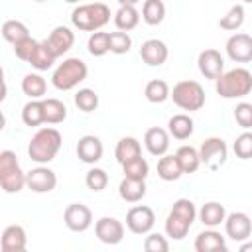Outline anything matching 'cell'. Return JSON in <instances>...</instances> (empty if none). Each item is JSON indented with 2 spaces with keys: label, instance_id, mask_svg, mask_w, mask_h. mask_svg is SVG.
<instances>
[{
  "label": "cell",
  "instance_id": "6da1fadb",
  "mask_svg": "<svg viewBox=\"0 0 252 252\" xmlns=\"http://www.w3.org/2000/svg\"><path fill=\"white\" fill-rule=\"evenodd\" d=\"M195 203L189 199H177L165 219V234L173 240H183L197 219Z\"/></svg>",
  "mask_w": 252,
  "mask_h": 252
},
{
  "label": "cell",
  "instance_id": "7a4b0ae2",
  "mask_svg": "<svg viewBox=\"0 0 252 252\" xmlns=\"http://www.w3.org/2000/svg\"><path fill=\"white\" fill-rule=\"evenodd\" d=\"M61 144H63V138H61L59 130H55V128H41L30 140L28 156H30L32 161H35L39 165L49 163L57 156V152L61 150Z\"/></svg>",
  "mask_w": 252,
  "mask_h": 252
},
{
  "label": "cell",
  "instance_id": "3957f363",
  "mask_svg": "<svg viewBox=\"0 0 252 252\" xmlns=\"http://www.w3.org/2000/svg\"><path fill=\"white\" fill-rule=\"evenodd\" d=\"M71 22L81 32H98L110 22V8L102 2L77 6L71 12Z\"/></svg>",
  "mask_w": 252,
  "mask_h": 252
},
{
  "label": "cell",
  "instance_id": "277c9868",
  "mask_svg": "<svg viewBox=\"0 0 252 252\" xmlns=\"http://www.w3.org/2000/svg\"><path fill=\"white\" fill-rule=\"evenodd\" d=\"M215 89L222 98H242L252 91V73L242 67L230 69L215 81Z\"/></svg>",
  "mask_w": 252,
  "mask_h": 252
},
{
  "label": "cell",
  "instance_id": "5b68a950",
  "mask_svg": "<svg viewBox=\"0 0 252 252\" xmlns=\"http://www.w3.org/2000/svg\"><path fill=\"white\" fill-rule=\"evenodd\" d=\"M89 75V67L79 57H67L63 63H59L51 75V83L59 91H71L79 83H83Z\"/></svg>",
  "mask_w": 252,
  "mask_h": 252
},
{
  "label": "cell",
  "instance_id": "8992f818",
  "mask_svg": "<svg viewBox=\"0 0 252 252\" xmlns=\"http://www.w3.org/2000/svg\"><path fill=\"white\" fill-rule=\"evenodd\" d=\"M0 185L4 193H20L26 187V173L22 171L18 158L12 150L0 152Z\"/></svg>",
  "mask_w": 252,
  "mask_h": 252
},
{
  "label": "cell",
  "instance_id": "52a82bcc",
  "mask_svg": "<svg viewBox=\"0 0 252 252\" xmlns=\"http://www.w3.org/2000/svg\"><path fill=\"white\" fill-rule=\"evenodd\" d=\"M171 98L181 110L195 112L205 106V89L201 87V83L191 79L179 81L171 91Z\"/></svg>",
  "mask_w": 252,
  "mask_h": 252
},
{
  "label": "cell",
  "instance_id": "ba28073f",
  "mask_svg": "<svg viewBox=\"0 0 252 252\" xmlns=\"http://www.w3.org/2000/svg\"><path fill=\"white\" fill-rule=\"evenodd\" d=\"M199 156H201V163L205 167H209L211 171H217L224 165L226 158H228V146L222 138H207L201 148H199Z\"/></svg>",
  "mask_w": 252,
  "mask_h": 252
},
{
  "label": "cell",
  "instance_id": "9c48e42d",
  "mask_svg": "<svg viewBox=\"0 0 252 252\" xmlns=\"http://www.w3.org/2000/svg\"><path fill=\"white\" fill-rule=\"evenodd\" d=\"M156 224V215L146 205H136L126 213V226L134 234H148Z\"/></svg>",
  "mask_w": 252,
  "mask_h": 252
},
{
  "label": "cell",
  "instance_id": "30bf717a",
  "mask_svg": "<svg viewBox=\"0 0 252 252\" xmlns=\"http://www.w3.org/2000/svg\"><path fill=\"white\" fill-rule=\"evenodd\" d=\"M197 65H199V71L205 79H211V81H217L222 73H224V57L220 55V51L209 47V49H203L197 57Z\"/></svg>",
  "mask_w": 252,
  "mask_h": 252
},
{
  "label": "cell",
  "instance_id": "8fae6325",
  "mask_svg": "<svg viewBox=\"0 0 252 252\" xmlns=\"http://www.w3.org/2000/svg\"><path fill=\"white\" fill-rule=\"evenodd\" d=\"M63 220H65V224H67L69 230H73V232H85L93 224V213L83 203H71V205H67V209L63 213Z\"/></svg>",
  "mask_w": 252,
  "mask_h": 252
},
{
  "label": "cell",
  "instance_id": "7c38bea8",
  "mask_svg": "<svg viewBox=\"0 0 252 252\" xmlns=\"http://www.w3.org/2000/svg\"><path fill=\"white\" fill-rule=\"evenodd\" d=\"M224 230H226V236L234 242H244L250 238L252 234V220L246 213H230L226 215L224 219Z\"/></svg>",
  "mask_w": 252,
  "mask_h": 252
},
{
  "label": "cell",
  "instance_id": "4fadbf2b",
  "mask_svg": "<svg viewBox=\"0 0 252 252\" xmlns=\"http://www.w3.org/2000/svg\"><path fill=\"white\" fill-rule=\"evenodd\" d=\"M26 185L33 193H49L57 185V175L49 167L39 165V167H33L32 171L26 173Z\"/></svg>",
  "mask_w": 252,
  "mask_h": 252
},
{
  "label": "cell",
  "instance_id": "5bb4252c",
  "mask_svg": "<svg viewBox=\"0 0 252 252\" xmlns=\"http://www.w3.org/2000/svg\"><path fill=\"white\" fill-rule=\"evenodd\" d=\"M94 232L100 242L114 246L124 238V224L114 217H100L94 224Z\"/></svg>",
  "mask_w": 252,
  "mask_h": 252
},
{
  "label": "cell",
  "instance_id": "9a60e30c",
  "mask_svg": "<svg viewBox=\"0 0 252 252\" xmlns=\"http://www.w3.org/2000/svg\"><path fill=\"white\" fill-rule=\"evenodd\" d=\"M226 55L236 63L252 61V37L248 33H234L226 39Z\"/></svg>",
  "mask_w": 252,
  "mask_h": 252
},
{
  "label": "cell",
  "instance_id": "2e32d148",
  "mask_svg": "<svg viewBox=\"0 0 252 252\" xmlns=\"http://www.w3.org/2000/svg\"><path fill=\"white\" fill-rule=\"evenodd\" d=\"M43 41L47 43V47L51 49V53H53L55 57H61L63 53H67V51L73 47V43H75V33H73L71 28H67V26H55V28L51 30V33H49Z\"/></svg>",
  "mask_w": 252,
  "mask_h": 252
},
{
  "label": "cell",
  "instance_id": "e0dca14e",
  "mask_svg": "<svg viewBox=\"0 0 252 252\" xmlns=\"http://www.w3.org/2000/svg\"><path fill=\"white\" fill-rule=\"evenodd\" d=\"M102 154H104V146H102V142H100L98 136L87 134V136H83V138L77 142V158H79L83 163L94 165L96 161L102 159Z\"/></svg>",
  "mask_w": 252,
  "mask_h": 252
},
{
  "label": "cell",
  "instance_id": "ac0fdd59",
  "mask_svg": "<svg viewBox=\"0 0 252 252\" xmlns=\"http://www.w3.org/2000/svg\"><path fill=\"white\" fill-rule=\"evenodd\" d=\"M140 57L150 67H159L167 61L169 49L161 39H146L140 47Z\"/></svg>",
  "mask_w": 252,
  "mask_h": 252
},
{
  "label": "cell",
  "instance_id": "d6986e66",
  "mask_svg": "<svg viewBox=\"0 0 252 252\" xmlns=\"http://www.w3.org/2000/svg\"><path fill=\"white\" fill-rule=\"evenodd\" d=\"M144 146H146V150L152 156L161 158L169 150V132L163 130V128H159V126L148 128L146 134H144Z\"/></svg>",
  "mask_w": 252,
  "mask_h": 252
},
{
  "label": "cell",
  "instance_id": "ffe728a7",
  "mask_svg": "<svg viewBox=\"0 0 252 252\" xmlns=\"http://www.w3.org/2000/svg\"><path fill=\"white\" fill-rule=\"evenodd\" d=\"M0 246H2V252H24L28 246V236H26L24 226H20V224L6 226L2 232Z\"/></svg>",
  "mask_w": 252,
  "mask_h": 252
},
{
  "label": "cell",
  "instance_id": "44dd1931",
  "mask_svg": "<svg viewBox=\"0 0 252 252\" xmlns=\"http://www.w3.org/2000/svg\"><path fill=\"white\" fill-rule=\"evenodd\" d=\"M195 250L197 252H226L228 246H226V240L220 232L209 228V230H203V232L197 234Z\"/></svg>",
  "mask_w": 252,
  "mask_h": 252
},
{
  "label": "cell",
  "instance_id": "7402d4cb",
  "mask_svg": "<svg viewBox=\"0 0 252 252\" xmlns=\"http://www.w3.org/2000/svg\"><path fill=\"white\" fill-rule=\"evenodd\" d=\"M118 195L126 203H138L146 195V179H130L124 177L118 185Z\"/></svg>",
  "mask_w": 252,
  "mask_h": 252
},
{
  "label": "cell",
  "instance_id": "603a6c76",
  "mask_svg": "<svg viewBox=\"0 0 252 252\" xmlns=\"http://www.w3.org/2000/svg\"><path fill=\"white\" fill-rule=\"evenodd\" d=\"M195 130V122L189 114H173L167 122V132L169 136H173L175 140H187L191 138Z\"/></svg>",
  "mask_w": 252,
  "mask_h": 252
},
{
  "label": "cell",
  "instance_id": "cb8c5ba5",
  "mask_svg": "<svg viewBox=\"0 0 252 252\" xmlns=\"http://www.w3.org/2000/svg\"><path fill=\"white\" fill-rule=\"evenodd\" d=\"M224 219H226V209H224V205H220L217 201L205 203L199 211V220L209 228H215V226L222 224Z\"/></svg>",
  "mask_w": 252,
  "mask_h": 252
},
{
  "label": "cell",
  "instance_id": "d4e9b609",
  "mask_svg": "<svg viewBox=\"0 0 252 252\" xmlns=\"http://www.w3.org/2000/svg\"><path fill=\"white\" fill-rule=\"evenodd\" d=\"M138 156H142V146H140V142L136 138L124 136V138L118 140L116 150H114V158H116V161L120 165L130 161V159H134V158H138Z\"/></svg>",
  "mask_w": 252,
  "mask_h": 252
},
{
  "label": "cell",
  "instance_id": "484cf974",
  "mask_svg": "<svg viewBox=\"0 0 252 252\" xmlns=\"http://www.w3.org/2000/svg\"><path fill=\"white\" fill-rule=\"evenodd\" d=\"M158 175L163 179V181H175L183 175V169H181V163L177 159V156L173 154H163L158 161Z\"/></svg>",
  "mask_w": 252,
  "mask_h": 252
},
{
  "label": "cell",
  "instance_id": "4316f807",
  "mask_svg": "<svg viewBox=\"0 0 252 252\" xmlns=\"http://www.w3.org/2000/svg\"><path fill=\"white\" fill-rule=\"evenodd\" d=\"M140 24V12L136 6H120L114 14V26L122 32H130Z\"/></svg>",
  "mask_w": 252,
  "mask_h": 252
},
{
  "label": "cell",
  "instance_id": "83f0119b",
  "mask_svg": "<svg viewBox=\"0 0 252 252\" xmlns=\"http://www.w3.org/2000/svg\"><path fill=\"white\" fill-rule=\"evenodd\" d=\"M144 96H146L148 102L161 104L171 96V91H169V85L163 79H152L144 89Z\"/></svg>",
  "mask_w": 252,
  "mask_h": 252
},
{
  "label": "cell",
  "instance_id": "f1b7e54d",
  "mask_svg": "<svg viewBox=\"0 0 252 252\" xmlns=\"http://www.w3.org/2000/svg\"><path fill=\"white\" fill-rule=\"evenodd\" d=\"M22 120H24V124L30 126V128L39 126V124L45 122L41 98H30V102L24 104V108H22Z\"/></svg>",
  "mask_w": 252,
  "mask_h": 252
},
{
  "label": "cell",
  "instance_id": "f546056e",
  "mask_svg": "<svg viewBox=\"0 0 252 252\" xmlns=\"http://www.w3.org/2000/svg\"><path fill=\"white\" fill-rule=\"evenodd\" d=\"M22 91L30 98H43V94L47 91V83L39 73H28L22 79Z\"/></svg>",
  "mask_w": 252,
  "mask_h": 252
},
{
  "label": "cell",
  "instance_id": "4dcf8cb0",
  "mask_svg": "<svg viewBox=\"0 0 252 252\" xmlns=\"http://www.w3.org/2000/svg\"><path fill=\"white\" fill-rule=\"evenodd\" d=\"M165 18V4L161 0H144L142 20L148 26H159Z\"/></svg>",
  "mask_w": 252,
  "mask_h": 252
},
{
  "label": "cell",
  "instance_id": "1f68e13d",
  "mask_svg": "<svg viewBox=\"0 0 252 252\" xmlns=\"http://www.w3.org/2000/svg\"><path fill=\"white\" fill-rule=\"evenodd\" d=\"M2 37H4L8 43L14 45V43H18V41L30 37V30H28V26H26L24 22H20V20H6V22L2 24Z\"/></svg>",
  "mask_w": 252,
  "mask_h": 252
},
{
  "label": "cell",
  "instance_id": "d6a6232c",
  "mask_svg": "<svg viewBox=\"0 0 252 252\" xmlns=\"http://www.w3.org/2000/svg\"><path fill=\"white\" fill-rule=\"evenodd\" d=\"M55 59H57V57L51 53V49L47 47V43H45V41H39V45L35 47V51H33V55L30 57L28 63H30L33 69H37V71H47V69L53 67Z\"/></svg>",
  "mask_w": 252,
  "mask_h": 252
},
{
  "label": "cell",
  "instance_id": "836d02e7",
  "mask_svg": "<svg viewBox=\"0 0 252 252\" xmlns=\"http://www.w3.org/2000/svg\"><path fill=\"white\" fill-rule=\"evenodd\" d=\"M43 116L45 124H59L67 118V106L59 98H43Z\"/></svg>",
  "mask_w": 252,
  "mask_h": 252
},
{
  "label": "cell",
  "instance_id": "e575fe53",
  "mask_svg": "<svg viewBox=\"0 0 252 252\" xmlns=\"http://www.w3.org/2000/svg\"><path fill=\"white\" fill-rule=\"evenodd\" d=\"M179 163H181V169L183 173H195L201 165V156H199V150H195L193 146H181L177 152H175Z\"/></svg>",
  "mask_w": 252,
  "mask_h": 252
},
{
  "label": "cell",
  "instance_id": "d590c367",
  "mask_svg": "<svg viewBox=\"0 0 252 252\" xmlns=\"http://www.w3.org/2000/svg\"><path fill=\"white\" fill-rule=\"evenodd\" d=\"M87 49L93 57L106 55L110 51V33L108 32H93L87 41Z\"/></svg>",
  "mask_w": 252,
  "mask_h": 252
},
{
  "label": "cell",
  "instance_id": "8d00e7d4",
  "mask_svg": "<svg viewBox=\"0 0 252 252\" xmlns=\"http://www.w3.org/2000/svg\"><path fill=\"white\" fill-rule=\"evenodd\" d=\"M242 24H244V6H242V4H234V6L219 20V26H220L222 30H228V32L238 30Z\"/></svg>",
  "mask_w": 252,
  "mask_h": 252
},
{
  "label": "cell",
  "instance_id": "74e56055",
  "mask_svg": "<svg viewBox=\"0 0 252 252\" xmlns=\"http://www.w3.org/2000/svg\"><path fill=\"white\" fill-rule=\"evenodd\" d=\"M122 171H124V177H130V179H146L148 173H150V165L148 161L138 156L126 163H122Z\"/></svg>",
  "mask_w": 252,
  "mask_h": 252
},
{
  "label": "cell",
  "instance_id": "f35d334b",
  "mask_svg": "<svg viewBox=\"0 0 252 252\" xmlns=\"http://www.w3.org/2000/svg\"><path fill=\"white\" fill-rule=\"evenodd\" d=\"M75 104L83 112H93L98 108V94L93 89H79L75 93Z\"/></svg>",
  "mask_w": 252,
  "mask_h": 252
},
{
  "label": "cell",
  "instance_id": "ab89813d",
  "mask_svg": "<svg viewBox=\"0 0 252 252\" xmlns=\"http://www.w3.org/2000/svg\"><path fill=\"white\" fill-rule=\"evenodd\" d=\"M85 183H87V187L91 191L98 193V191L106 189V185H108V173L104 169H100V167H91L87 171V175H85Z\"/></svg>",
  "mask_w": 252,
  "mask_h": 252
},
{
  "label": "cell",
  "instance_id": "60d3db41",
  "mask_svg": "<svg viewBox=\"0 0 252 252\" xmlns=\"http://www.w3.org/2000/svg\"><path fill=\"white\" fill-rule=\"evenodd\" d=\"M132 47V37L128 35V32H112L110 33V53H116V55H122V53H128Z\"/></svg>",
  "mask_w": 252,
  "mask_h": 252
},
{
  "label": "cell",
  "instance_id": "b9f144b4",
  "mask_svg": "<svg viewBox=\"0 0 252 252\" xmlns=\"http://www.w3.org/2000/svg\"><path fill=\"white\" fill-rule=\"evenodd\" d=\"M232 150L236 154V158L240 159H250L252 158V132H242L240 136H236L234 144H232Z\"/></svg>",
  "mask_w": 252,
  "mask_h": 252
},
{
  "label": "cell",
  "instance_id": "7bdbcfd3",
  "mask_svg": "<svg viewBox=\"0 0 252 252\" xmlns=\"http://www.w3.org/2000/svg\"><path fill=\"white\" fill-rule=\"evenodd\" d=\"M144 250L146 252H167L169 242L159 232H148V236L144 238Z\"/></svg>",
  "mask_w": 252,
  "mask_h": 252
},
{
  "label": "cell",
  "instance_id": "ee69618b",
  "mask_svg": "<svg viewBox=\"0 0 252 252\" xmlns=\"http://www.w3.org/2000/svg\"><path fill=\"white\" fill-rule=\"evenodd\" d=\"M39 45V41L37 39H33L32 35L30 37H26V39H22V41H18V43H14V53H16V57L18 59H22V61H30V57L33 55V51H35V47Z\"/></svg>",
  "mask_w": 252,
  "mask_h": 252
},
{
  "label": "cell",
  "instance_id": "f6af8a7d",
  "mask_svg": "<svg viewBox=\"0 0 252 252\" xmlns=\"http://www.w3.org/2000/svg\"><path fill=\"white\" fill-rule=\"evenodd\" d=\"M234 120L244 130L252 128V104L250 102H238L234 108Z\"/></svg>",
  "mask_w": 252,
  "mask_h": 252
},
{
  "label": "cell",
  "instance_id": "bcb514c9",
  "mask_svg": "<svg viewBox=\"0 0 252 252\" xmlns=\"http://www.w3.org/2000/svg\"><path fill=\"white\" fill-rule=\"evenodd\" d=\"M238 250H240V252H252V242H246V240H244Z\"/></svg>",
  "mask_w": 252,
  "mask_h": 252
},
{
  "label": "cell",
  "instance_id": "7dc6e473",
  "mask_svg": "<svg viewBox=\"0 0 252 252\" xmlns=\"http://www.w3.org/2000/svg\"><path fill=\"white\" fill-rule=\"evenodd\" d=\"M120 6H136L140 0H116Z\"/></svg>",
  "mask_w": 252,
  "mask_h": 252
},
{
  "label": "cell",
  "instance_id": "c3c4849f",
  "mask_svg": "<svg viewBox=\"0 0 252 252\" xmlns=\"http://www.w3.org/2000/svg\"><path fill=\"white\" fill-rule=\"evenodd\" d=\"M65 2H69V4H77V2H81V0H65Z\"/></svg>",
  "mask_w": 252,
  "mask_h": 252
},
{
  "label": "cell",
  "instance_id": "681fc988",
  "mask_svg": "<svg viewBox=\"0 0 252 252\" xmlns=\"http://www.w3.org/2000/svg\"><path fill=\"white\" fill-rule=\"evenodd\" d=\"M242 2H246V4H252V0H242Z\"/></svg>",
  "mask_w": 252,
  "mask_h": 252
},
{
  "label": "cell",
  "instance_id": "f907efd6",
  "mask_svg": "<svg viewBox=\"0 0 252 252\" xmlns=\"http://www.w3.org/2000/svg\"><path fill=\"white\" fill-rule=\"evenodd\" d=\"M35 2H47V0H35Z\"/></svg>",
  "mask_w": 252,
  "mask_h": 252
}]
</instances>
